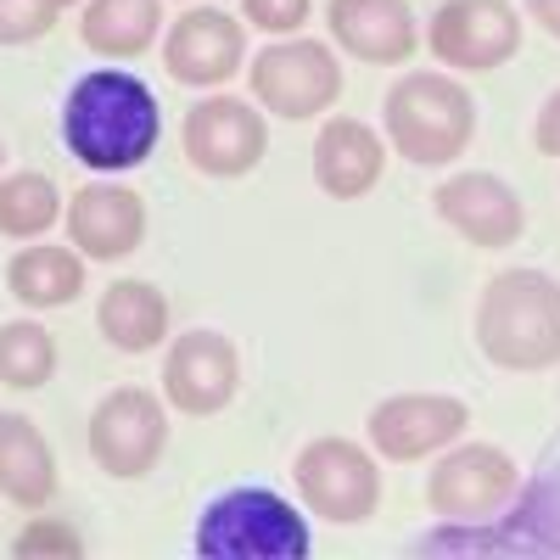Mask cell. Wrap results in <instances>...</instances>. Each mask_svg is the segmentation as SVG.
I'll use <instances>...</instances> for the list:
<instances>
[{
    "label": "cell",
    "mask_w": 560,
    "mask_h": 560,
    "mask_svg": "<svg viewBox=\"0 0 560 560\" xmlns=\"http://www.w3.org/2000/svg\"><path fill=\"white\" fill-rule=\"evenodd\" d=\"M163 113L147 79L124 68L84 73L62 102V140L90 174H129L158 152Z\"/></svg>",
    "instance_id": "obj_1"
},
{
    "label": "cell",
    "mask_w": 560,
    "mask_h": 560,
    "mask_svg": "<svg viewBox=\"0 0 560 560\" xmlns=\"http://www.w3.org/2000/svg\"><path fill=\"white\" fill-rule=\"evenodd\" d=\"M477 348L499 370L560 364V280L544 269H504L477 303Z\"/></svg>",
    "instance_id": "obj_2"
},
{
    "label": "cell",
    "mask_w": 560,
    "mask_h": 560,
    "mask_svg": "<svg viewBox=\"0 0 560 560\" xmlns=\"http://www.w3.org/2000/svg\"><path fill=\"white\" fill-rule=\"evenodd\" d=\"M382 124H387V140L415 163V168H443L454 158H465L477 135V102L454 73H438V68H415L404 73L387 102H382Z\"/></svg>",
    "instance_id": "obj_3"
},
{
    "label": "cell",
    "mask_w": 560,
    "mask_h": 560,
    "mask_svg": "<svg viewBox=\"0 0 560 560\" xmlns=\"http://www.w3.org/2000/svg\"><path fill=\"white\" fill-rule=\"evenodd\" d=\"M308 544V522L269 488H230L197 522L202 560H303Z\"/></svg>",
    "instance_id": "obj_4"
},
{
    "label": "cell",
    "mask_w": 560,
    "mask_h": 560,
    "mask_svg": "<svg viewBox=\"0 0 560 560\" xmlns=\"http://www.w3.org/2000/svg\"><path fill=\"white\" fill-rule=\"evenodd\" d=\"M247 84H253V102L287 124H303L314 113H331L342 96V62L325 39H269L264 51L247 62Z\"/></svg>",
    "instance_id": "obj_5"
},
{
    "label": "cell",
    "mask_w": 560,
    "mask_h": 560,
    "mask_svg": "<svg viewBox=\"0 0 560 560\" xmlns=\"http://www.w3.org/2000/svg\"><path fill=\"white\" fill-rule=\"evenodd\" d=\"M298 493L319 522L331 527H364L382 504V465L376 448H359L353 438H314L298 465Z\"/></svg>",
    "instance_id": "obj_6"
},
{
    "label": "cell",
    "mask_w": 560,
    "mask_h": 560,
    "mask_svg": "<svg viewBox=\"0 0 560 560\" xmlns=\"http://www.w3.org/2000/svg\"><path fill=\"white\" fill-rule=\"evenodd\" d=\"M90 459L118 482H140L158 471L168 448V404L147 387H113L96 409H90Z\"/></svg>",
    "instance_id": "obj_7"
},
{
    "label": "cell",
    "mask_w": 560,
    "mask_h": 560,
    "mask_svg": "<svg viewBox=\"0 0 560 560\" xmlns=\"http://www.w3.org/2000/svg\"><path fill=\"white\" fill-rule=\"evenodd\" d=\"M516 459L493 443H448L427 477V504L438 522H493L516 499Z\"/></svg>",
    "instance_id": "obj_8"
},
{
    "label": "cell",
    "mask_w": 560,
    "mask_h": 560,
    "mask_svg": "<svg viewBox=\"0 0 560 560\" xmlns=\"http://www.w3.org/2000/svg\"><path fill=\"white\" fill-rule=\"evenodd\" d=\"M427 45L448 73H493L522 51V12L510 0H443Z\"/></svg>",
    "instance_id": "obj_9"
},
{
    "label": "cell",
    "mask_w": 560,
    "mask_h": 560,
    "mask_svg": "<svg viewBox=\"0 0 560 560\" xmlns=\"http://www.w3.org/2000/svg\"><path fill=\"white\" fill-rule=\"evenodd\" d=\"M185 158H191L197 174L208 179H242L264 163L269 152V124L258 113V102H242V96H202L191 113H185Z\"/></svg>",
    "instance_id": "obj_10"
},
{
    "label": "cell",
    "mask_w": 560,
    "mask_h": 560,
    "mask_svg": "<svg viewBox=\"0 0 560 560\" xmlns=\"http://www.w3.org/2000/svg\"><path fill=\"white\" fill-rule=\"evenodd\" d=\"M465 427H471V409L454 393H393L370 409L364 438L382 459H427L459 443Z\"/></svg>",
    "instance_id": "obj_11"
},
{
    "label": "cell",
    "mask_w": 560,
    "mask_h": 560,
    "mask_svg": "<svg viewBox=\"0 0 560 560\" xmlns=\"http://www.w3.org/2000/svg\"><path fill=\"white\" fill-rule=\"evenodd\" d=\"M163 68L191 90H219L247 68V23L230 18L224 7L179 12V23H168L163 34Z\"/></svg>",
    "instance_id": "obj_12"
},
{
    "label": "cell",
    "mask_w": 560,
    "mask_h": 560,
    "mask_svg": "<svg viewBox=\"0 0 560 560\" xmlns=\"http://www.w3.org/2000/svg\"><path fill=\"white\" fill-rule=\"evenodd\" d=\"M242 393V353L224 331H185L163 353V404L179 415H219Z\"/></svg>",
    "instance_id": "obj_13"
},
{
    "label": "cell",
    "mask_w": 560,
    "mask_h": 560,
    "mask_svg": "<svg viewBox=\"0 0 560 560\" xmlns=\"http://www.w3.org/2000/svg\"><path fill=\"white\" fill-rule=\"evenodd\" d=\"M432 208L454 236H465L471 247H488V253L516 247L522 230H527V208L516 197V185L499 179V174H482V168L448 174L432 191Z\"/></svg>",
    "instance_id": "obj_14"
},
{
    "label": "cell",
    "mask_w": 560,
    "mask_h": 560,
    "mask_svg": "<svg viewBox=\"0 0 560 560\" xmlns=\"http://www.w3.org/2000/svg\"><path fill=\"white\" fill-rule=\"evenodd\" d=\"M62 219H68V242L90 264L129 258L140 242H147V202H140L129 185H118L113 174L107 179H90L79 197H68Z\"/></svg>",
    "instance_id": "obj_15"
},
{
    "label": "cell",
    "mask_w": 560,
    "mask_h": 560,
    "mask_svg": "<svg viewBox=\"0 0 560 560\" xmlns=\"http://www.w3.org/2000/svg\"><path fill=\"white\" fill-rule=\"evenodd\" d=\"M325 28H331V39L348 57L376 62V68L409 62V51L420 45V23L409 12V0H331Z\"/></svg>",
    "instance_id": "obj_16"
},
{
    "label": "cell",
    "mask_w": 560,
    "mask_h": 560,
    "mask_svg": "<svg viewBox=\"0 0 560 560\" xmlns=\"http://www.w3.org/2000/svg\"><path fill=\"white\" fill-rule=\"evenodd\" d=\"M387 168V140L359 124V118H342L331 113L319 124V140H314V179L325 197L337 202H359L364 191H376V179Z\"/></svg>",
    "instance_id": "obj_17"
},
{
    "label": "cell",
    "mask_w": 560,
    "mask_h": 560,
    "mask_svg": "<svg viewBox=\"0 0 560 560\" xmlns=\"http://www.w3.org/2000/svg\"><path fill=\"white\" fill-rule=\"evenodd\" d=\"M0 499H12L18 510H45L57 499V454L18 409L0 415Z\"/></svg>",
    "instance_id": "obj_18"
},
{
    "label": "cell",
    "mask_w": 560,
    "mask_h": 560,
    "mask_svg": "<svg viewBox=\"0 0 560 560\" xmlns=\"http://www.w3.org/2000/svg\"><path fill=\"white\" fill-rule=\"evenodd\" d=\"M96 325L118 353H158L168 342V298L152 280H113L96 303Z\"/></svg>",
    "instance_id": "obj_19"
},
{
    "label": "cell",
    "mask_w": 560,
    "mask_h": 560,
    "mask_svg": "<svg viewBox=\"0 0 560 560\" xmlns=\"http://www.w3.org/2000/svg\"><path fill=\"white\" fill-rule=\"evenodd\" d=\"M163 34V0H84L79 39L107 62H129L152 51Z\"/></svg>",
    "instance_id": "obj_20"
},
{
    "label": "cell",
    "mask_w": 560,
    "mask_h": 560,
    "mask_svg": "<svg viewBox=\"0 0 560 560\" xmlns=\"http://www.w3.org/2000/svg\"><path fill=\"white\" fill-rule=\"evenodd\" d=\"M7 292L23 308H68L84 292V253L68 247H18L7 264Z\"/></svg>",
    "instance_id": "obj_21"
},
{
    "label": "cell",
    "mask_w": 560,
    "mask_h": 560,
    "mask_svg": "<svg viewBox=\"0 0 560 560\" xmlns=\"http://www.w3.org/2000/svg\"><path fill=\"white\" fill-rule=\"evenodd\" d=\"M62 191H57V179L51 174H7L0 179V236H12V242H45L51 236V224L62 219Z\"/></svg>",
    "instance_id": "obj_22"
},
{
    "label": "cell",
    "mask_w": 560,
    "mask_h": 560,
    "mask_svg": "<svg viewBox=\"0 0 560 560\" xmlns=\"http://www.w3.org/2000/svg\"><path fill=\"white\" fill-rule=\"evenodd\" d=\"M57 376V337L39 319H7L0 325V382L28 393Z\"/></svg>",
    "instance_id": "obj_23"
},
{
    "label": "cell",
    "mask_w": 560,
    "mask_h": 560,
    "mask_svg": "<svg viewBox=\"0 0 560 560\" xmlns=\"http://www.w3.org/2000/svg\"><path fill=\"white\" fill-rule=\"evenodd\" d=\"M12 555L18 560H79L84 555V533L73 522H57V516H34L12 538Z\"/></svg>",
    "instance_id": "obj_24"
},
{
    "label": "cell",
    "mask_w": 560,
    "mask_h": 560,
    "mask_svg": "<svg viewBox=\"0 0 560 560\" xmlns=\"http://www.w3.org/2000/svg\"><path fill=\"white\" fill-rule=\"evenodd\" d=\"M308 12H314V0H242V23L269 34V39L298 34L308 23Z\"/></svg>",
    "instance_id": "obj_25"
},
{
    "label": "cell",
    "mask_w": 560,
    "mask_h": 560,
    "mask_svg": "<svg viewBox=\"0 0 560 560\" xmlns=\"http://www.w3.org/2000/svg\"><path fill=\"white\" fill-rule=\"evenodd\" d=\"M51 23H57L51 0H0V45H28L51 34Z\"/></svg>",
    "instance_id": "obj_26"
},
{
    "label": "cell",
    "mask_w": 560,
    "mask_h": 560,
    "mask_svg": "<svg viewBox=\"0 0 560 560\" xmlns=\"http://www.w3.org/2000/svg\"><path fill=\"white\" fill-rule=\"evenodd\" d=\"M533 140H538L544 158H560V90L544 102V113H538V124H533Z\"/></svg>",
    "instance_id": "obj_27"
},
{
    "label": "cell",
    "mask_w": 560,
    "mask_h": 560,
    "mask_svg": "<svg viewBox=\"0 0 560 560\" xmlns=\"http://www.w3.org/2000/svg\"><path fill=\"white\" fill-rule=\"evenodd\" d=\"M522 7L533 12V23H538V28H549V34L560 39V0H522Z\"/></svg>",
    "instance_id": "obj_28"
},
{
    "label": "cell",
    "mask_w": 560,
    "mask_h": 560,
    "mask_svg": "<svg viewBox=\"0 0 560 560\" xmlns=\"http://www.w3.org/2000/svg\"><path fill=\"white\" fill-rule=\"evenodd\" d=\"M51 7H57V12H68V7H84V0H51Z\"/></svg>",
    "instance_id": "obj_29"
},
{
    "label": "cell",
    "mask_w": 560,
    "mask_h": 560,
    "mask_svg": "<svg viewBox=\"0 0 560 560\" xmlns=\"http://www.w3.org/2000/svg\"><path fill=\"white\" fill-rule=\"evenodd\" d=\"M0 168H7V140H0Z\"/></svg>",
    "instance_id": "obj_30"
}]
</instances>
